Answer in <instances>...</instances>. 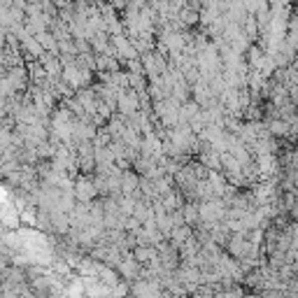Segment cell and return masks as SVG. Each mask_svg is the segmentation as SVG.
<instances>
[{"label":"cell","instance_id":"cell-6","mask_svg":"<svg viewBox=\"0 0 298 298\" xmlns=\"http://www.w3.org/2000/svg\"><path fill=\"white\" fill-rule=\"evenodd\" d=\"M179 17H182V21L186 26H191L193 21H196V12H191V10H184V12H179Z\"/></svg>","mask_w":298,"mask_h":298},{"label":"cell","instance_id":"cell-1","mask_svg":"<svg viewBox=\"0 0 298 298\" xmlns=\"http://www.w3.org/2000/svg\"><path fill=\"white\" fill-rule=\"evenodd\" d=\"M75 196L79 198V201H89V198L95 196V186L91 182H86V179H82V182H79V186L75 189Z\"/></svg>","mask_w":298,"mask_h":298},{"label":"cell","instance_id":"cell-2","mask_svg":"<svg viewBox=\"0 0 298 298\" xmlns=\"http://www.w3.org/2000/svg\"><path fill=\"white\" fill-rule=\"evenodd\" d=\"M133 256L140 261V263H147V261L159 259V254L154 252V249H149L147 245H142V247H138V249H135V254H133Z\"/></svg>","mask_w":298,"mask_h":298},{"label":"cell","instance_id":"cell-5","mask_svg":"<svg viewBox=\"0 0 298 298\" xmlns=\"http://www.w3.org/2000/svg\"><path fill=\"white\" fill-rule=\"evenodd\" d=\"M38 40H40V45L45 47V49L56 51V42L51 40V35H47V33H40V35H38Z\"/></svg>","mask_w":298,"mask_h":298},{"label":"cell","instance_id":"cell-8","mask_svg":"<svg viewBox=\"0 0 298 298\" xmlns=\"http://www.w3.org/2000/svg\"><path fill=\"white\" fill-rule=\"evenodd\" d=\"M291 101H293V103H296V105H298V86H296V89L291 91Z\"/></svg>","mask_w":298,"mask_h":298},{"label":"cell","instance_id":"cell-4","mask_svg":"<svg viewBox=\"0 0 298 298\" xmlns=\"http://www.w3.org/2000/svg\"><path fill=\"white\" fill-rule=\"evenodd\" d=\"M138 177H135V175H124V177H121V186H124V191H126V193H131V191H135L138 189Z\"/></svg>","mask_w":298,"mask_h":298},{"label":"cell","instance_id":"cell-7","mask_svg":"<svg viewBox=\"0 0 298 298\" xmlns=\"http://www.w3.org/2000/svg\"><path fill=\"white\" fill-rule=\"evenodd\" d=\"M110 5H112V7H119V10H124V7H126V0H110Z\"/></svg>","mask_w":298,"mask_h":298},{"label":"cell","instance_id":"cell-3","mask_svg":"<svg viewBox=\"0 0 298 298\" xmlns=\"http://www.w3.org/2000/svg\"><path fill=\"white\" fill-rule=\"evenodd\" d=\"M268 128H270V133H273V135H286V133H289V121H284V119H282V121H273Z\"/></svg>","mask_w":298,"mask_h":298}]
</instances>
